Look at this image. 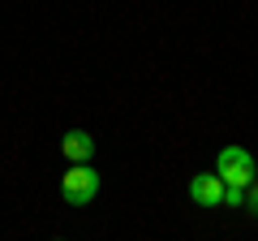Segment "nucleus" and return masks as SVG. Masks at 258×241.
Segmentation results:
<instances>
[{"label": "nucleus", "instance_id": "2", "mask_svg": "<svg viewBox=\"0 0 258 241\" xmlns=\"http://www.w3.org/2000/svg\"><path fill=\"white\" fill-rule=\"evenodd\" d=\"M95 194H99V172L91 164H69V172L60 181V198L69 207H86Z\"/></svg>", "mask_w": 258, "mask_h": 241}, {"label": "nucleus", "instance_id": "3", "mask_svg": "<svg viewBox=\"0 0 258 241\" xmlns=\"http://www.w3.org/2000/svg\"><path fill=\"white\" fill-rule=\"evenodd\" d=\"M189 198H194L198 207H220V203H224V181H220L215 172H198V176L189 181Z\"/></svg>", "mask_w": 258, "mask_h": 241}, {"label": "nucleus", "instance_id": "1", "mask_svg": "<svg viewBox=\"0 0 258 241\" xmlns=\"http://www.w3.org/2000/svg\"><path fill=\"white\" fill-rule=\"evenodd\" d=\"M254 155H249L245 147H237V142H228V147H220V155H215V176H220L224 186H237V190H249L254 186Z\"/></svg>", "mask_w": 258, "mask_h": 241}, {"label": "nucleus", "instance_id": "4", "mask_svg": "<svg viewBox=\"0 0 258 241\" xmlns=\"http://www.w3.org/2000/svg\"><path fill=\"white\" fill-rule=\"evenodd\" d=\"M60 151H64V159H69V164H86V159L95 155V138L86 130H69L60 138Z\"/></svg>", "mask_w": 258, "mask_h": 241}, {"label": "nucleus", "instance_id": "5", "mask_svg": "<svg viewBox=\"0 0 258 241\" xmlns=\"http://www.w3.org/2000/svg\"><path fill=\"white\" fill-rule=\"evenodd\" d=\"M224 203H228V207H245V190H237V186H224Z\"/></svg>", "mask_w": 258, "mask_h": 241}, {"label": "nucleus", "instance_id": "6", "mask_svg": "<svg viewBox=\"0 0 258 241\" xmlns=\"http://www.w3.org/2000/svg\"><path fill=\"white\" fill-rule=\"evenodd\" d=\"M245 207H249V211H254V215H258V181H254V186H249V190H245Z\"/></svg>", "mask_w": 258, "mask_h": 241}]
</instances>
